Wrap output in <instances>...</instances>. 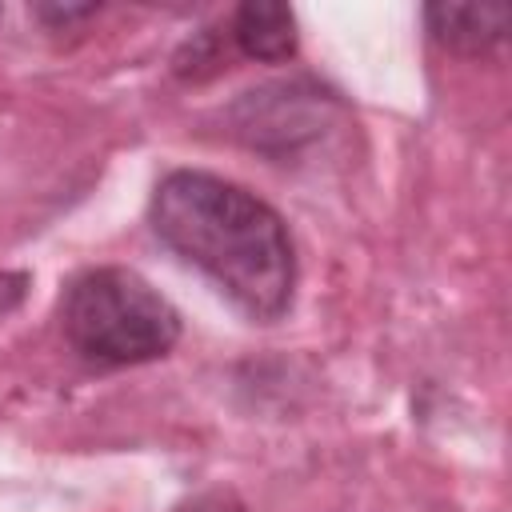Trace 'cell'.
<instances>
[{
    "label": "cell",
    "instance_id": "4",
    "mask_svg": "<svg viewBox=\"0 0 512 512\" xmlns=\"http://www.w3.org/2000/svg\"><path fill=\"white\" fill-rule=\"evenodd\" d=\"M228 40L252 60H288L296 52V16L288 4H240Z\"/></svg>",
    "mask_w": 512,
    "mask_h": 512
},
{
    "label": "cell",
    "instance_id": "2",
    "mask_svg": "<svg viewBox=\"0 0 512 512\" xmlns=\"http://www.w3.org/2000/svg\"><path fill=\"white\" fill-rule=\"evenodd\" d=\"M64 340L92 364H144L180 340L176 308L132 268H88L60 300Z\"/></svg>",
    "mask_w": 512,
    "mask_h": 512
},
{
    "label": "cell",
    "instance_id": "3",
    "mask_svg": "<svg viewBox=\"0 0 512 512\" xmlns=\"http://www.w3.org/2000/svg\"><path fill=\"white\" fill-rule=\"evenodd\" d=\"M424 20L432 40L444 44L448 52L480 56L504 40L512 8L508 4H428Z\"/></svg>",
    "mask_w": 512,
    "mask_h": 512
},
{
    "label": "cell",
    "instance_id": "1",
    "mask_svg": "<svg viewBox=\"0 0 512 512\" xmlns=\"http://www.w3.org/2000/svg\"><path fill=\"white\" fill-rule=\"evenodd\" d=\"M152 232L176 256L208 272L252 320H276L292 304L296 256L288 224L248 188L212 172H168L148 204Z\"/></svg>",
    "mask_w": 512,
    "mask_h": 512
},
{
    "label": "cell",
    "instance_id": "5",
    "mask_svg": "<svg viewBox=\"0 0 512 512\" xmlns=\"http://www.w3.org/2000/svg\"><path fill=\"white\" fill-rule=\"evenodd\" d=\"M172 512H248V508H244V500H240L236 492H228V488H208V492H196L192 500H184V504L172 508Z\"/></svg>",
    "mask_w": 512,
    "mask_h": 512
},
{
    "label": "cell",
    "instance_id": "6",
    "mask_svg": "<svg viewBox=\"0 0 512 512\" xmlns=\"http://www.w3.org/2000/svg\"><path fill=\"white\" fill-rule=\"evenodd\" d=\"M32 12H36L44 24H52V28H68V24H76V20L96 16L100 8H96V4H36Z\"/></svg>",
    "mask_w": 512,
    "mask_h": 512
}]
</instances>
